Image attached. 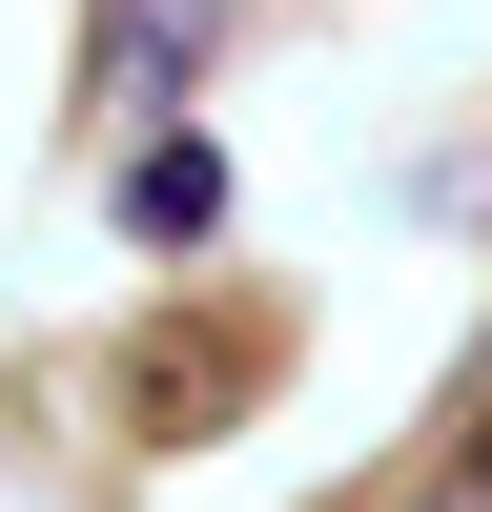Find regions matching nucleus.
<instances>
[{
    "mask_svg": "<svg viewBox=\"0 0 492 512\" xmlns=\"http://www.w3.org/2000/svg\"><path fill=\"white\" fill-rule=\"evenodd\" d=\"M246 369H267V349H246V328H164V349H144V431H164V451H185V431H205V410H226V390H246Z\"/></svg>",
    "mask_w": 492,
    "mask_h": 512,
    "instance_id": "f257e3e1",
    "label": "nucleus"
},
{
    "mask_svg": "<svg viewBox=\"0 0 492 512\" xmlns=\"http://www.w3.org/2000/svg\"><path fill=\"white\" fill-rule=\"evenodd\" d=\"M205 21H226V0H123V21H103V82H123V103H164V82L205 62Z\"/></svg>",
    "mask_w": 492,
    "mask_h": 512,
    "instance_id": "f03ea898",
    "label": "nucleus"
},
{
    "mask_svg": "<svg viewBox=\"0 0 492 512\" xmlns=\"http://www.w3.org/2000/svg\"><path fill=\"white\" fill-rule=\"evenodd\" d=\"M123 226H144V246H205V226H226V164H205V144H144V164H123Z\"/></svg>",
    "mask_w": 492,
    "mask_h": 512,
    "instance_id": "7ed1b4c3",
    "label": "nucleus"
}]
</instances>
